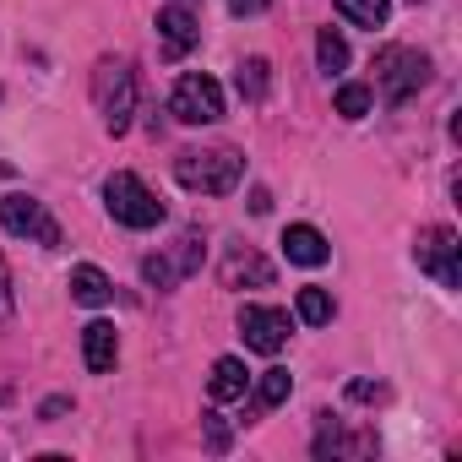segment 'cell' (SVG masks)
Wrapping results in <instances>:
<instances>
[{
    "label": "cell",
    "instance_id": "obj_18",
    "mask_svg": "<svg viewBox=\"0 0 462 462\" xmlns=\"http://www.w3.org/2000/svg\"><path fill=\"white\" fill-rule=\"evenodd\" d=\"M332 316H337V305H332L327 289H300V321L305 327H327Z\"/></svg>",
    "mask_w": 462,
    "mask_h": 462
},
{
    "label": "cell",
    "instance_id": "obj_22",
    "mask_svg": "<svg viewBox=\"0 0 462 462\" xmlns=\"http://www.w3.org/2000/svg\"><path fill=\"white\" fill-rule=\"evenodd\" d=\"M142 278H147L152 289H174V283H180V267H174L169 256H147V262H142Z\"/></svg>",
    "mask_w": 462,
    "mask_h": 462
},
{
    "label": "cell",
    "instance_id": "obj_11",
    "mask_svg": "<svg viewBox=\"0 0 462 462\" xmlns=\"http://www.w3.org/2000/svg\"><path fill=\"white\" fill-rule=\"evenodd\" d=\"M283 256H289L294 267H321V262L332 256V245L321 240V228H310V223H289V228H283Z\"/></svg>",
    "mask_w": 462,
    "mask_h": 462
},
{
    "label": "cell",
    "instance_id": "obj_7",
    "mask_svg": "<svg viewBox=\"0 0 462 462\" xmlns=\"http://www.w3.org/2000/svg\"><path fill=\"white\" fill-rule=\"evenodd\" d=\"M0 223H6V235H17V240L60 245V223H55L50 207L33 201V196H6V201H0Z\"/></svg>",
    "mask_w": 462,
    "mask_h": 462
},
{
    "label": "cell",
    "instance_id": "obj_5",
    "mask_svg": "<svg viewBox=\"0 0 462 462\" xmlns=\"http://www.w3.org/2000/svg\"><path fill=\"white\" fill-rule=\"evenodd\" d=\"M413 262H419V273H430L440 289H462V240H457V228H446V223L424 228L419 245H413Z\"/></svg>",
    "mask_w": 462,
    "mask_h": 462
},
{
    "label": "cell",
    "instance_id": "obj_15",
    "mask_svg": "<svg viewBox=\"0 0 462 462\" xmlns=\"http://www.w3.org/2000/svg\"><path fill=\"white\" fill-rule=\"evenodd\" d=\"M337 12L354 23V28H386V17H392V0H337Z\"/></svg>",
    "mask_w": 462,
    "mask_h": 462
},
{
    "label": "cell",
    "instance_id": "obj_28",
    "mask_svg": "<svg viewBox=\"0 0 462 462\" xmlns=\"http://www.w3.org/2000/svg\"><path fill=\"white\" fill-rule=\"evenodd\" d=\"M251 212H273V196L267 190H251Z\"/></svg>",
    "mask_w": 462,
    "mask_h": 462
},
{
    "label": "cell",
    "instance_id": "obj_4",
    "mask_svg": "<svg viewBox=\"0 0 462 462\" xmlns=\"http://www.w3.org/2000/svg\"><path fill=\"white\" fill-rule=\"evenodd\" d=\"M424 82H430V55L402 50V44H392V50L375 55V88H381L386 104H408Z\"/></svg>",
    "mask_w": 462,
    "mask_h": 462
},
{
    "label": "cell",
    "instance_id": "obj_17",
    "mask_svg": "<svg viewBox=\"0 0 462 462\" xmlns=\"http://www.w3.org/2000/svg\"><path fill=\"white\" fill-rule=\"evenodd\" d=\"M289 392H294V375H289L283 365H273V370H262V381H256V408H278V402H289Z\"/></svg>",
    "mask_w": 462,
    "mask_h": 462
},
{
    "label": "cell",
    "instance_id": "obj_12",
    "mask_svg": "<svg viewBox=\"0 0 462 462\" xmlns=\"http://www.w3.org/2000/svg\"><path fill=\"white\" fill-rule=\"evenodd\" d=\"M115 354H120V337H115V321H88L82 327V359L93 375L115 370Z\"/></svg>",
    "mask_w": 462,
    "mask_h": 462
},
{
    "label": "cell",
    "instance_id": "obj_25",
    "mask_svg": "<svg viewBox=\"0 0 462 462\" xmlns=\"http://www.w3.org/2000/svg\"><path fill=\"white\" fill-rule=\"evenodd\" d=\"M12 316V267H6V256H0V321Z\"/></svg>",
    "mask_w": 462,
    "mask_h": 462
},
{
    "label": "cell",
    "instance_id": "obj_10",
    "mask_svg": "<svg viewBox=\"0 0 462 462\" xmlns=\"http://www.w3.org/2000/svg\"><path fill=\"white\" fill-rule=\"evenodd\" d=\"M158 39H163V55H169V60H180L185 50H196V39H201L196 12H190V6H169V12H158Z\"/></svg>",
    "mask_w": 462,
    "mask_h": 462
},
{
    "label": "cell",
    "instance_id": "obj_13",
    "mask_svg": "<svg viewBox=\"0 0 462 462\" xmlns=\"http://www.w3.org/2000/svg\"><path fill=\"white\" fill-rule=\"evenodd\" d=\"M245 386H251V370H245V359H235V354H223V359L212 365V375H207L212 402H240Z\"/></svg>",
    "mask_w": 462,
    "mask_h": 462
},
{
    "label": "cell",
    "instance_id": "obj_9",
    "mask_svg": "<svg viewBox=\"0 0 462 462\" xmlns=\"http://www.w3.org/2000/svg\"><path fill=\"white\" fill-rule=\"evenodd\" d=\"M223 283L228 289H267L273 283V262L262 256V251H251V245H235V251H228L223 256Z\"/></svg>",
    "mask_w": 462,
    "mask_h": 462
},
{
    "label": "cell",
    "instance_id": "obj_23",
    "mask_svg": "<svg viewBox=\"0 0 462 462\" xmlns=\"http://www.w3.org/2000/svg\"><path fill=\"white\" fill-rule=\"evenodd\" d=\"M348 397H354V402H381L386 386H381V381H348Z\"/></svg>",
    "mask_w": 462,
    "mask_h": 462
},
{
    "label": "cell",
    "instance_id": "obj_3",
    "mask_svg": "<svg viewBox=\"0 0 462 462\" xmlns=\"http://www.w3.org/2000/svg\"><path fill=\"white\" fill-rule=\"evenodd\" d=\"M104 201H109V217L125 223V228H158V223H163V201H158L131 169H120V174L104 180Z\"/></svg>",
    "mask_w": 462,
    "mask_h": 462
},
{
    "label": "cell",
    "instance_id": "obj_29",
    "mask_svg": "<svg viewBox=\"0 0 462 462\" xmlns=\"http://www.w3.org/2000/svg\"><path fill=\"white\" fill-rule=\"evenodd\" d=\"M169 6H190V0H169Z\"/></svg>",
    "mask_w": 462,
    "mask_h": 462
},
{
    "label": "cell",
    "instance_id": "obj_1",
    "mask_svg": "<svg viewBox=\"0 0 462 462\" xmlns=\"http://www.w3.org/2000/svg\"><path fill=\"white\" fill-rule=\"evenodd\" d=\"M174 180L196 196H228L245 180V158L235 147H185L174 158Z\"/></svg>",
    "mask_w": 462,
    "mask_h": 462
},
{
    "label": "cell",
    "instance_id": "obj_2",
    "mask_svg": "<svg viewBox=\"0 0 462 462\" xmlns=\"http://www.w3.org/2000/svg\"><path fill=\"white\" fill-rule=\"evenodd\" d=\"M93 104L104 115V125L120 136L131 131V115H136V71L125 60H98L93 66Z\"/></svg>",
    "mask_w": 462,
    "mask_h": 462
},
{
    "label": "cell",
    "instance_id": "obj_14",
    "mask_svg": "<svg viewBox=\"0 0 462 462\" xmlns=\"http://www.w3.org/2000/svg\"><path fill=\"white\" fill-rule=\"evenodd\" d=\"M109 294H115V283L98 267H77L71 273V300L77 305H109Z\"/></svg>",
    "mask_w": 462,
    "mask_h": 462
},
{
    "label": "cell",
    "instance_id": "obj_6",
    "mask_svg": "<svg viewBox=\"0 0 462 462\" xmlns=\"http://www.w3.org/2000/svg\"><path fill=\"white\" fill-rule=\"evenodd\" d=\"M169 115H174L180 125H212V120H223V88H217L207 71H185V77L174 82Z\"/></svg>",
    "mask_w": 462,
    "mask_h": 462
},
{
    "label": "cell",
    "instance_id": "obj_27",
    "mask_svg": "<svg viewBox=\"0 0 462 462\" xmlns=\"http://www.w3.org/2000/svg\"><path fill=\"white\" fill-rule=\"evenodd\" d=\"M66 408H71V397H50V402H44V408H39V419H60V413H66Z\"/></svg>",
    "mask_w": 462,
    "mask_h": 462
},
{
    "label": "cell",
    "instance_id": "obj_21",
    "mask_svg": "<svg viewBox=\"0 0 462 462\" xmlns=\"http://www.w3.org/2000/svg\"><path fill=\"white\" fill-rule=\"evenodd\" d=\"M174 267H180V278H190L196 267H201V235L190 228V235H180V245H174V256H169Z\"/></svg>",
    "mask_w": 462,
    "mask_h": 462
},
{
    "label": "cell",
    "instance_id": "obj_19",
    "mask_svg": "<svg viewBox=\"0 0 462 462\" xmlns=\"http://www.w3.org/2000/svg\"><path fill=\"white\" fill-rule=\"evenodd\" d=\"M370 104H375V93H370L365 82H343V88H337V115H343V120H365Z\"/></svg>",
    "mask_w": 462,
    "mask_h": 462
},
{
    "label": "cell",
    "instance_id": "obj_20",
    "mask_svg": "<svg viewBox=\"0 0 462 462\" xmlns=\"http://www.w3.org/2000/svg\"><path fill=\"white\" fill-rule=\"evenodd\" d=\"M316 60H321V71H343V66H348V44H343V33L321 28V33H316Z\"/></svg>",
    "mask_w": 462,
    "mask_h": 462
},
{
    "label": "cell",
    "instance_id": "obj_16",
    "mask_svg": "<svg viewBox=\"0 0 462 462\" xmlns=\"http://www.w3.org/2000/svg\"><path fill=\"white\" fill-rule=\"evenodd\" d=\"M267 71H273V66H267L262 55L240 60V71H235V88H240V98H245V104H262V98H267Z\"/></svg>",
    "mask_w": 462,
    "mask_h": 462
},
{
    "label": "cell",
    "instance_id": "obj_26",
    "mask_svg": "<svg viewBox=\"0 0 462 462\" xmlns=\"http://www.w3.org/2000/svg\"><path fill=\"white\" fill-rule=\"evenodd\" d=\"M228 12H235V17H256V12H267V0H228Z\"/></svg>",
    "mask_w": 462,
    "mask_h": 462
},
{
    "label": "cell",
    "instance_id": "obj_24",
    "mask_svg": "<svg viewBox=\"0 0 462 462\" xmlns=\"http://www.w3.org/2000/svg\"><path fill=\"white\" fill-rule=\"evenodd\" d=\"M207 446H212V451H228V430H223L217 413H207Z\"/></svg>",
    "mask_w": 462,
    "mask_h": 462
},
{
    "label": "cell",
    "instance_id": "obj_8",
    "mask_svg": "<svg viewBox=\"0 0 462 462\" xmlns=\"http://www.w3.org/2000/svg\"><path fill=\"white\" fill-rule=\"evenodd\" d=\"M240 337L256 354H278L289 343V310H278V305H240Z\"/></svg>",
    "mask_w": 462,
    "mask_h": 462
}]
</instances>
